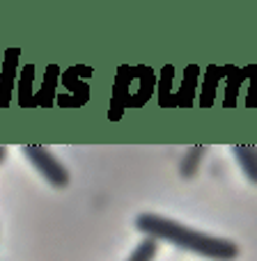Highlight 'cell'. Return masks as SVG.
<instances>
[{"mask_svg": "<svg viewBox=\"0 0 257 261\" xmlns=\"http://www.w3.org/2000/svg\"><path fill=\"white\" fill-rule=\"evenodd\" d=\"M5 156H7V149H5V147H0V163L5 161Z\"/></svg>", "mask_w": 257, "mask_h": 261, "instance_id": "cell-5", "label": "cell"}, {"mask_svg": "<svg viewBox=\"0 0 257 261\" xmlns=\"http://www.w3.org/2000/svg\"><path fill=\"white\" fill-rule=\"evenodd\" d=\"M156 252H158L156 241H154V239H145V241H140V243L135 245V250L131 252V257L127 261H154Z\"/></svg>", "mask_w": 257, "mask_h": 261, "instance_id": "cell-4", "label": "cell"}, {"mask_svg": "<svg viewBox=\"0 0 257 261\" xmlns=\"http://www.w3.org/2000/svg\"><path fill=\"white\" fill-rule=\"evenodd\" d=\"M135 227L143 234H147V239L154 241H168V243L177 245L181 250H189L193 254H200L204 259L212 261H235L239 257V248L237 243L218 236H209L204 231H195L191 227L175 222L170 218L156 216V213H143L135 218Z\"/></svg>", "mask_w": 257, "mask_h": 261, "instance_id": "cell-1", "label": "cell"}, {"mask_svg": "<svg viewBox=\"0 0 257 261\" xmlns=\"http://www.w3.org/2000/svg\"><path fill=\"white\" fill-rule=\"evenodd\" d=\"M21 151L51 186H55V188H64V186L69 184L67 167H64L46 147H41V144H23Z\"/></svg>", "mask_w": 257, "mask_h": 261, "instance_id": "cell-2", "label": "cell"}, {"mask_svg": "<svg viewBox=\"0 0 257 261\" xmlns=\"http://www.w3.org/2000/svg\"><path fill=\"white\" fill-rule=\"evenodd\" d=\"M232 153L237 156L244 174L248 176L253 184H257V149L255 147H241V144H235L232 147Z\"/></svg>", "mask_w": 257, "mask_h": 261, "instance_id": "cell-3", "label": "cell"}]
</instances>
